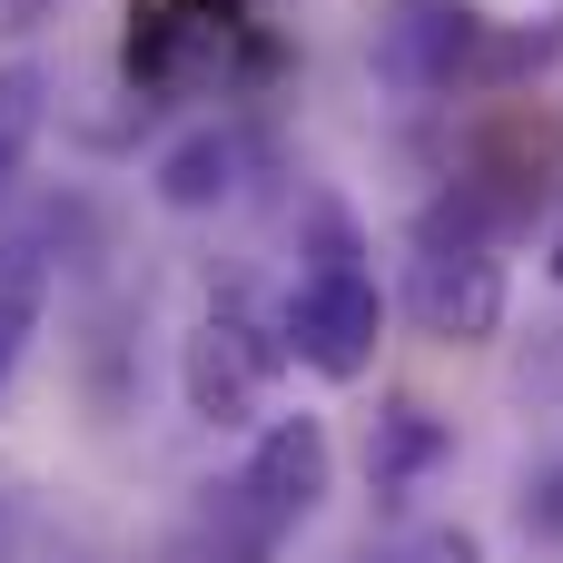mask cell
Returning a JSON list of instances; mask_svg holds the SVG:
<instances>
[{
	"instance_id": "cell-1",
	"label": "cell",
	"mask_w": 563,
	"mask_h": 563,
	"mask_svg": "<svg viewBox=\"0 0 563 563\" xmlns=\"http://www.w3.org/2000/svg\"><path fill=\"white\" fill-rule=\"evenodd\" d=\"M287 356L297 366H317L327 386H356L366 366H376V336H386V297H376V277L356 267V257H317L307 277H297V297H287Z\"/></svg>"
},
{
	"instance_id": "cell-2",
	"label": "cell",
	"mask_w": 563,
	"mask_h": 563,
	"mask_svg": "<svg viewBox=\"0 0 563 563\" xmlns=\"http://www.w3.org/2000/svg\"><path fill=\"white\" fill-rule=\"evenodd\" d=\"M406 307H416V327L445 336V346H485V336L505 327V257L475 238V218H455V238L426 228V247H416V267H406Z\"/></svg>"
},
{
	"instance_id": "cell-3",
	"label": "cell",
	"mask_w": 563,
	"mask_h": 563,
	"mask_svg": "<svg viewBox=\"0 0 563 563\" xmlns=\"http://www.w3.org/2000/svg\"><path fill=\"white\" fill-rule=\"evenodd\" d=\"M277 366H287V327H257L247 307H218V317L188 336V356H178L188 416H208V426H247Z\"/></svg>"
},
{
	"instance_id": "cell-4",
	"label": "cell",
	"mask_w": 563,
	"mask_h": 563,
	"mask_svg": "<svg viewBox=\"0 0 563 563\" xmlns=\"http://www.w3.org/2000/svg\"><path fill=\"white\" fill-rule=\"evenodd\" d=\"M327 475H336V445H327V426H317V416H277V426L247 445V465H238V505H247L257 525L297 534V525L327 505Z\"/></svg>"
},
{
	"instance_id": "cell-5",
	"label": "cell",
	"mask_w": 563,
	"mask_h": 563,
	"mask_svg": "<svg viewBox=\"0 0 563 563\" xmlns=\"http://www.w3.org/2000/svg\"><path fill=\"white\" fill-rule=\"evenodd\" d=\"M475 49V10H406V20H386V40H376V79H396V89H445L455 79V59Z\"/></svg>"
},
{
	"instance_id": "cell-6",
	"label": "cell",
	"mask_w": 563,
	"mask_h": 563,
	"mask_svg": "<svg viewBox=\"0 0 563 563\" xmlns=\"http://www.w3.org/2000/svg\"><path fill=\"white\" fill-rule=\"evenodd\" d=\"M445 455H455V426H445L435 406H416V396L386 406L376 435H366V475H376V495H406V485H416L426 465H445Z\"/></svg>"
},
{
	"instance_id": "cell-7",
	"label": "cell",
	"mask_w": 563,
	"mask_h": 563,
	"mask_svg": "<svg viewBox=\"0 0 563 563\" xmlns=\"http://www.w3.org/2000/svg\"><path fill=\"white\" fill-rule=\"evenodd\" d=\"M238 168H247V148H238L228 129H188V139L158 158V198H168V208H218V198H238Z\"/></svg>"
},
{
	"instance_id": "cell-8",
	"label": "cell",
	"mask_w": 563,
	"mask_h": 563,
	"mask_svg": "<svg viewBox=\"0 0 563 563\" xmlns=\"http://www.w3.org/2000/svg\"><path fill=\"white\" fill-rule=\"evenodd\" d=\"M40 307H49V257H40L30 238H0V386H10V366L30 356Z\"/></svg>"
},
{
	"instance_id": "cell-9",
	"label": "cell",
	"mask_w": 563,
	"mask_h": 563,
	"mask_svg": "<svg viewBox=\"0 0 563 563\" xmlns=\"http://www.w3.org/2000/svg\"><path fill=\"white\" fill-rule=\"evenodd\" d=\"M40 129H49V69L40 59H10L0 69V188L20 178V158L40 148Z\"/></svg>"
},
{
	"instance_id": "cell-10",
	"label": "cell",
	"mask_w": 563,
	"mask_h": 563,
	"mask_svg": "<svg viewBox=\"0 0 563 563\" xmlns=\"http://www.w3.org/2000/svg\"><path fill=\"white\" fill-rule=\"evenodd\" d=\"M406 563H485V554H475V534H426Z\"/></svg>"
},
{
	"instance_id": "cell-11",
	"label": "cell",
	"mask_w": 563,
	"mask_h": 563,
	"mask_svg": "<svg viewBox=\"0 0 563 563\" xmlns=\"http://www.w3.org/2000/svg\"><path fill=\"white\" fill-rule=\"evenodd\" d=\"M20 554V495H10V485H0V563Z\"/></svg>"
},
{
	"instance_id": "cell-12",
	"label": "cell",
	"mask_w": 563,
	"mask_h": 563,
	"mask_svg": "<svg viewBox=\"0 0 563 563\" xmlns=\"http://www.w3.org/2000/svg\"><path fill=\"white\" fill-rule=\"evenodd\" d=\"M554 277H563V238H554Z\"/></svg>"
}]
</instances>
